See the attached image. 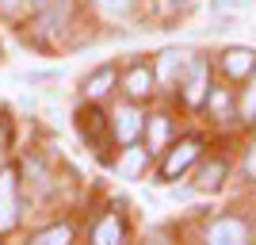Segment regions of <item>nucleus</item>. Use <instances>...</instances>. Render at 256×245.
Masks as SVG:
<instances>
[{
  "mask_svg": "<svg viewBox=\"0 0 256 245\" xmlns=\"http://www.w3.org/2000/svg\"><path fill=\"white\" fill-rule=\"evenodd\" d=\"M16 226V176L0 172V234Z\"/></svg>",
  "mask_w": 256,
  "mask_h": 245,
  "instance_id": "1",
  "label": "nucleus"
},
{
  "mask_svg": "<svg viewBox=\"0 0 256 245\" xmlns=\"http://www.w3.org/2000/svg\"><path fill=\"white\" fill-rule=\"evenodd\" d=\"M245 226L237 218H222V222L210 226V245H245Z\"/></svg>",
  "mask_w": 256,
  "mask_h": 245,
  "instance_id": "2",
  "label": "nucleus"
},
{
  "mask_svg": "<svg viewBox=\"0 0 256 245\" xmlns=\"http://www.w3.org/2000/svg\"><path fill=\"white\" fill-rule=\"evenodd\" d=\"M195 149H199V142H180V146L168 153V161H164V176H180L188 165H192V157H195Z\"/></svg>",
  "mask_w": 256,
  "mask_h": 245,
  "instance_id": "3",
  "label": "nucleus"
},
{
  "mask_svg": "<svg viewBox=\"0 0 256 245\" xmlns=\"http://www.w3.org/2000/svg\"><path fill=\"white\" fill-rule=\"evenodd\" d=\"M138 130H142V115L134 111V107H118V115H115V138L118 142H134Z\"/></svg>",
  "mask_w": 256,
  "mask_h": 245,
  "instance_id": "4",
  "label": "nucleus"
},
{
  "mask_svg": "<svg viewBox=\"0 0 256 245\" xmlns=\"http://www.w3.org/2000/svg\"><path fill=\"white\" fill-rule=\"evenodd\" d=\"M184 69H188V54H184V50L160 54V81H164V85H172L176 73H184Z\"/></svg>",
  "mask_w": 256,
  "mask_h": 245,
  "instance_id": "5",
  "label": "nucleus"
},
{
  "mask_svg": "<svg viewBox=\"0 0 256 245\" xmlns=\"http://www.w3.org/2000/svg\"><path fill=\"white\" fill-rule=\"evenodd\" d=\"M252 65H256L252 50H226V73L230 77H245Z\"/></svg>",
  "mask_w": 256,
  "mask_h": 245,
  "instance_id": "6",
  "label": "nucleus"
},
{
  "mask_svg": "<svg viewBox=\"0 0 256 245\" xmlns=\"http://www.w3.org/2000/svg\"><path fill=\"white\" fill-rule=\"evenodd\" d=\"M203 96H206V69L203 65H192V81L184 88V100L188 104H203Z\"/></svg>",
  "mask_w": 256,
  "mask_h": 245,
  "instance_id": "7",
  "label": "nucleus"
},
{
  "mask_svg": "<svg viewBox=\"0 0 256 245\" xmlns=\"http://www.w3.org/2000/svg\"><path fill=\"white\" fill-rule=\"evenodd\" d=\"M222 176H226V165H222V161H210V165H203V169H199V180H195V184L206 192V188H218V184H222Z\"/></svg>",
  "mask_w": 256,
  "mask_h": 245,
  "instance_id": "8",
  "label": "nucleus"
},
{
  "mask_svg": "<svg viewBox=\"0 0 256 245\" xmlns=\"http://www.w3.org/2000/svg\"><path fill=\"white\" fill-rule=\"evenodd\" d=\"M150 85H153V77H150V69H130V77H126V88H130V96H146L150 92Z\"/></svg>",
  "mask_w": 256,
  "mask_h": 245,
  "instance_id": "9",
  "label": "nucleus"
},
{
  "mask_svg": "<svg viewBox=\"0 0 256 245\" xmlns=\"http://www.w3.org/2000/svg\"><path fill=\"white\" fill-rule=\"evenodd\" d=\"M118 237H122L118 218H104V222L96 226V245H118Z\"/></svg>",
  "mask_w": 256,
  "mask_h": 245,
  "instance_id": "10",
  "label": "nucleus"
},
{
  "mask_svg": "<svg viewBox=\"0 0 256 245\" xmlns=\"http://www.w3.org/2000/svg\"><path fill=\"white\" fill-rule=\"evenodd\" d=\"M146 157H150L146 149H126V157L118 161V172H122V176H138V169L146 165Z\"/></svg>",
  "mask_w": 256,
  "mask_h": 245,
  "instance_id": "11",
  "label": "nucleus"
},
{
  "mask_svg": "<svg viewBox=\"0 0 256 245\" xmlns=\"http://www.w3.org/2000/svg\"><path fill=\"white\" fill-rule=\"evenodd\" d=\"M96 8L111 20H126L130 16V0H96Z\"/></svg>",
  "mask_w": 256,
  "mask_h": 245,
  "instance_id": "12",
  "label": "nucleus"
},
{
  "mask_svg": "<svg viewBox=\"0 0 256 245\" xmlns=\"http://www.w3.org/2000/svg\"><path fill=\"white\" fill-rule=\"evenodd\" d=\"M31 245H69V226H54V230H42Z\"/></svg>",
  "mask_w": 256,
  "mask_h": 245,
  "instance_id": "13",
  "label": "nucleus"
},
{
  "mask_svg": "<svg viewBox=\"0 0 256 245\" xmlns=\"http://www.w3.org/2000/svg\"><path fill=\"white\" fill-rule=\"evenodd\" d=\"M111 81H115V69H100V73H96V77H92V81L84 85V92H88V96H104Z\"/></svg>",
  "mask_w": 256,
  "mask_h": 245,
  "instance_id": "14",
  "label": "nucleus"
},
{
  "mask_svg": "<svg viewBox=\"0 0 256 245\" xmlns=\"http://www.w3.org/2000/svg\"><path fill=\"white\" fill-rule=\"evenodd\" d=\"M164 138H168V123H164V119H153V146H160Z\"/></svg>",
  "mask_w": 256,
  "mask_h": 245,
  "instance_id": "15",
  "label": "nucleus"
},
{
  "mask_svg": "<svg viewBox=\"0 0 256 245\" xmlns=\"http://www.w3.org/2000/svg\"><path fill=\"white\" fill-rule=\"evenodd\" d=\"M241 111H245V119L256 115V81H252V88H248V96H245V104H241Z\"/></svg>",
  "mask_w": 256,
  "mask_h": 245,
  "instance_id": "16",
  "label": "nucleus"
},
{
  "mask_svg": "<svg viewBox=\"0 0 256 245\" xmlns=\"http://www.w3.org/2000/svg\"><path fill=\"white\" fill-rule=\"evenodd\" d=\"M34 12H46V8H58V4H69V0H31Z\"/></svg>",
  "mask_w": 256,
  "mask_h": 245,
  "instance_id": "17",
  "label": "nucleus"
},
{
  "mask_svg": "<svg viewBox=\"0 0 256 245\" xmlns=\"http://www.w3.org/2000/svg\"><path fill=\"white\" fill-rule=\"evenodd\" d=\"M16 4H20V0H0V12H12Z\"/></svg>",
  "mask_w": 256,
  "mask_h": 245,
  "instance_id": "18",
  "label": "nucleus"
},
{
  "mask_svg": "<svg viewBox=\"0 0 256 245\" xmlns=\"http://www.w3.org/2000/svg\"><path fill=\"white\" fill-rule=\"evenodd\" d=\"M248 172H252V176H256V149H252V153H248Z\"/></svg>",
  "mask_w": 256,
  "mask_h": 245,
  "instance_id": "19",
  "label": "nucleus"
},
{
  "mask_svg": "<svg viewBox=\"0 0 256 245\" xmlns=\"http://www.w3.org/2000/svg\"><path fill=\"white\" fill-rule=\"evenodd\" d=\"M153 245H164V237H153Z\"/></svg>",
  "mask_w": 256,
  "mask_h": 245,
  "instance_id": "20",
  "label": "nucleus"
}]
</instances>
